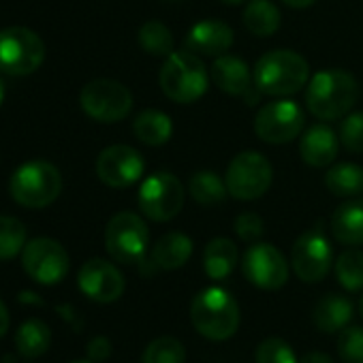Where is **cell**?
Segmentation results:
<instances>
[{"instance_id":"cell-1","label":"cell","mask_w":363,"mask_h":363,"mask_svg":"<svg viewBox=\"0 0 363 363\" xmlns=\"http://www.w3.org/2000/svg\"><path fill=\"white\" fill-rule=\"evenodd\" d=\"M357 99L359 84L348 71L342 69L314 73L306 88V107L314 118L323 122L344 118L354 107Z\"/></svg>"},{"instance_id":"cell-2","label":"cell","mask_w":363,"mask_h":363,"mask_svg":"<svg viewBox=\"0 0 363 363\" xmlns=\"http://www.w3.org/2000/svg\"><path fill=\"white\" fill-rule=\"evenodd\" d=\"M310 82V65L291 50H272L257 60L255 86L265 96L286 99Z\"/></svg>"},{"instance_id":"cell-3","label":"cell","mask_w":363,"mask_h":363,"mask_svg":"<svg viewBox=\"0 0 363 363\" xmlns=\"http://www.w3.org/2000/svg\"><path fill=\"white\" fill-rule=\"evenodd\" d=\"M191 320L203 337L225 342L240 329V306L229 291L210 286L193 299Z\"/></svg>"},{"instance_id":"cell-4","label":"cell","mask_w":363,"mask_h":363,"mask_svg":"<svg viewBox=\"0 0 363 363\" xmlns=\"http://www.w3.org/2000/svg\"><path fill=\"white\" fill-rule=\"evenodd\" d=\"M208 69L201 56L184 50L171 52L160 69V88L167 99L179 105L199 101L208 90Z\"/></svg>"},{"instance_id":"cell-5","label":"cell","mask_w":363,"mask_h":363,"mask_svg":"<svg viewBox=\"0 0 363 363\" xmlns=\"http://www.w3.org/2000/svg\"><path fill=\"white\" fill-rule=\"evenodd\" d=\"M62 191V175L48 160H30L16 169L9 182V193L16 203L39 210L58 199Z\"/></svg>"},{"instance_id":"cell-6","label":"cell","mask_w":363,"mask_h":363,"mask_svg":"<svg viewBox=\"0 0 363 363\" xmlns=\"http://www.w3.org/2000/svg\"><path fill=\"white\" fill-rule=\"evenodd\" d=\"M137 201L145 218L154 223H169L184 208L186 191L173 173L156 171L143 179Z\"/></svg>"},{"instance_id":"cell-7","label":"cell","mask_w":363,"mask_h":363,"mask_svg":"<svg viewBox=\"0 0 363 363\" xmlns=\"http://www.w3.org/2000/svg\"><path fill=\"white\" fill-rule=\"evenodd\" d=\"M45 60V43L35 30L11 26L0 30V73L30 75Z\"/></svg>"},{"instance_id":"cell-8","label":"cell","mask_w":363,"mask_h":363,"mask_svg":"<svg viewBox=\"0 0 363 363\" xmlns=\"http://www.w3.org/2000/svg\"><path fill=\"white\" fill-rule=\"evenodd\" d=\"M225 182L231 197L240 201H255L269 191L274 182V169L261 152H240L229 162Z\"/></svg>"},{"instance_id":"cell-9","label":"cell","mask_w":363,"mask_h":363,"mask_svg":"<svg viewBox=\"0 0 363 363\" xmlns=\"http://www.w3.org/2000/svg\"><path fill=\"white\" fill-rule=\"evenodd\" d=\"M150 244V231L141 216L133 212L116 214L105 229V248L111 259L124 265L141 263Z\"/></svg>"},{"instance_id":"cell-10","label":"cell","mask_w":363,"mask_h":363,"mask_svg":"<svg viewBox=\"0 0 363 363\" xmlns=\"http://www.w3.org/2000/svg\"><path fill=\"white\" fill-rule=\"evenodd\" d=\"M79 105L96 122L113 124L124 120L133 109L130 90L113 79H94L84 86L79 94Z\"/></svg>"},{"instance_id":"cell-11","label":"cell","mask_w":363,"mask_h":363,"mask_svg":"<svg viewBox=\"0 0 363 363\" xmlns=\"http://www.w3.org/2000/svg\"><path fill=\"white\" fill-rule=\"evenodd\" d=\"M306 124L303 109L289 99L272 101L263 105L255 116V133L265 143L282 145L299 137Z\"/></svg>"},{"instance_id":"cell-12","label":"cell","mask_w":363,"mask_h":363,"mask_svg":"<svg viewBox=\"0 0 363 363\" xmlns=\"http://www.w3.org/2000/svg\"><path fill=\"white\" fill-rule=\"evenodd\" d=\"M22 267L35 282L52 286L69 274V255L60 242L35 238L22 250Z\"/></svg>"},{"instance_id":"cell-13","label":"cell","mask_w":363,"mask_h":363,"mask_svg":"<svg viewBox=\"0 0 363 363\" xmlns=\"http://www.w3.org/2000/svg\"><path fill=\"white\" fill-rule=\"evenodd\" d=\"M242 269H244L246 280L261 291L282 289L291 274V267L284 255L276 246L263 244V242H257L246 250L242 259Z\"/></svg>"},{"instance_id":"cell-14","label":"cell","mask_w":363,"mask_h":363,"mask_svg":"<svg viewBox=\"0 0 363 363\" xmlns=\"http://www.w3.org/2000/svg\"><path fill=\"white\" fill-rule=\"evenodd\" d=\"M331 246L327 242V238L314 229V231H306L303 235L297 238V242L293 244L291 250V265L295 276L306 282V284H314L325 280V276L331 269Z\"/></svg>"},{"instance_id":"cell-15","label":"cell","mask_w":363,"mask_h":363,"mask_svg":"<svg viewBox=\"0 0 363 363\" xmlns=\"http://www.w3.org/2000/svg\"><path fill=\"white\" fill-rule=\"evenodd\" d=\"M143 158L130 145H109L96 158V175L109 189H126L143 175Z\"/></svg>"},{"instance_id":"cell-16","label":"cell","mask_w":363,"mask_h":363,"mask_svg":"<svg viewBox=\"0 0 363 363\" xmlns=\"http://www.w3.org/2000/svg\"><path fill=\"white\" fill-rule=\"evenodd\" d=\"M77 284H79L82 293L96 303L118 301L126 286L122 272L105 259L86 261L79 269Z\"/></svg>"},{"instance_id":"cell-17","label":"cell","mask_w":363,"mask_h":363,"mask_svg":"<svg viewBox=\"0 0 363 363\" xmlns=\"http://www.w3.org/2000/svg\"><path fill=\"white\" fill-rule=\"evenodd\" d=\"M233 41L235 35L229 24L220 20H201L189 30L184 39V48L197 56L218 58L231 50Z\"/></svg>"},{"instance_id":"cell-18","label":"cell","mask_w":363,"mask_h":363,"mask_svg":"<svg viewBox=\"0 0 363 363\" xmlns=\"http://www.w3.org/2000/svg\"><path fill=\"white\" fill-rule=\"evenodd\" d=\"M301 160L314 169L331 164L340 154V137L327 124H312L303 130L299 141Z\"/></svg>"},{"instance_id":"cell-19","label":"cell","mask_w":363,"mask_h":363,"mask_svg":"<svg viewBox=\"0 0 363 363\" xmlns=\"http://www.w3.org/2000/svg\"><path fill=\"white\" fill-rule=\"evenodd\" d=\"M210 77L218 90H223L225 94H231V96H246L252 88V79H255L248 65L242 58L231 56V54H223V56L214 58Z\"/></svg>"},{"instance_id":"cell-20","label":"cell","mask_w":363,"mask_h":363,"mask_svg":"<svg viewBox=\"0 0 363 363\" xmlns=\"http://www.w3.org/2000/svg\"><path fill=\"white\" fill-rule=\"evenodd\" d=\"M191 255H193V240L189 235L179 231L164 233L162 238H158V242L150 252V265L160 272L179 269L186 265Z\"/></svg>"},{"instance_id":"cell-21","label":"cell","mask_w":363,"mask_h":363,"mask_svg":"<svg viewBox=\"0 0 363 363\" xmlns=\"http://www.w3.org/2000/svg\"><path fill=\"white\" fill-rule=\"evenodd\" d=\"M331 233L340 244H363V199H350L342 203L331 216Z\"/></svg>"},{"instance_id":"cell-22","label":"cell","mask_w":363,"mask_h":363,"mask_svg":"<svg viewBox=\"0 0 363 363\" xmlns=\"http://www.w3.org/2000/svg\"><path fill=\"white\" fill-rule=\"evenodd\" d=\"M240 263V250L229 238H214L203 252V269L212 280L229 278Z\"/></svg>"},{"instance_id":"cell-23","label":"cell","mask_w":363,"mask_h":363,"mask_svg":"<svg viewBox=\"0 0 363 363\" xmlns=\"http://www.w3.org/2000/svg\"><path fill=\"white\" fill-rule=\"evenodd\" d=\"M352 318V303L344 295L329 293L318 299L314 308V325L325 333L342 331Z\"/></svg>"},{"instance_id":"cell-24","label":"cell","mask_w":363,"mask_h":363,"mask_svg":"<svg viewBox=\"0 0 363 363\" xmlns=\"http://www.w3.org/2000/svg\"><path fill=\"white\" fill-rule=\"evenodd\" d=\"M133 133L145 145H164L173 135V122L164 111L143 109L133 122Z\"/></svg>"},{"instance_id":"cell-25","label":"cell","mask_w":363,"mask_h":363,"mask_svg":"<svg viewBox=\"0 0 363 363\" xmlns=\"http://www.w3.org/2000/svg\"><path fill=\"white\" fill-rule=\"evenodd\" d=\"M325 186L335 197H359L363 195V167L354 162H340L325 175Z\"/></svg>"},{"instance_id":"cell-26","label":"cell","mask_w":363,"mask_h":363,"mask_svg":"<svg viewBox=\"0 0 363 363\" xmlns=\"http://www.w3.org/2000/svg\"><path fill=\"white\" fill-rule=\"evenodd\" d=\"M189 191H191V197L203 208H216L229 195L227 182L216 171H197V173H193V177L189 182Z\"/></svg>"},{"instance_id":"cell-27","label":"cell","mask_w":363,"mask_h":363,"mask_svg":"<svg viewBox=\"0 0 363 363\" xmlns=\"http://www.w3.org/2000/svg\"><path fill=\"white\" fill-rule=\"evenodd\" d=\"M244 26L255 37H272L280 28V11L272 0H250L244 9Z\"/></svg>"},{"instance_id":"cell-28","label":"cell","mask_w":363,"mask_h":363,"mask_svg":"<svg viewBox=\"0 0 363 363\" xmlns=\"http://www.w3.org/2000/svg\"><path fill=\"white\" fill-rule=\"evenodd\" d=\"M50 344H52V331L39 318H30L22 323L20 329L16 331V348L22 357L37 359L48 352Z\"/></svg>"},{"instance_id":"cell-29","label":"cell","mask_w":363,"mask_h":363,"mask_svg":"<svg viewBox=\"0 0 363 363\" xmlns=\"http://www.w3.org/2000/svg\"><path fill=\"white\" fill-rule=\"evenodd\" d=\"M137 39H139V45L143 52H147L150 56H169L173 52V35L171 30L158 22V20H147L139 33H137Z\"/></svg>"},{"instance_id":"cell-30","label":"cell","mask_w":363,"mask_h":363,"mask_svg":"<svg viewBox=\"0 0 363 363\" xmlns=\"http://www.w3.org/2000/svg\"><path fill=\"white\" fill-rule=\"evenodd\" d=\"M186 361V348L177 337L162 335L152 340L145 350L141 363H184Z\"/></svg>"},{"instance_id":"cell-31","label":"cell","mask_w":363,"mask_h":363,"mask_svg":"<svg viewBox=\"0 0 363 363\" xmlns=\"http://www.w3.org/2000/svg\"><path fill=\"white\" fill-rule=\"evenodd\" d=\"M335 278L340 286L346 291L363 289V252L361 250H344L335 261Z\"/></svg>"},{"instance_id":"cell-32","label":"cell","mask_w":363,"mask_h":363,"mask_svg":"<svg viewBox=\"0 0 363 363\" xmlns=\"http://www.w3.org/2000/svg\"><path fill=\"white\" fill-rule=\"evenodd\" d=\"M26 246V227L13 216H0V261L18 257Z\"/></svg>"},{"instance_id":"cell-33","label":"cell","mask_w":363,"mask_h":363,"mask_svg":"<svg viewBox=\"0 0 363 363\" xmlns=\"http://www.w3.org/2000/svg\"><path fill=\"white\" fill-rule=\"evenodd\" d=\"M255 363H299L295 350L282 337H265L255 350Z\"/></svg>"},{"instance_id":"cell-34","label":"cell","mask_w":363,"mask_h":363,"mask_svg":"<svg viewBox=\"0 0 363 363\" xmlns=\"http://www.w3.org/2000/svg\"><path fill=\"white\" fill-rule=\"evenodd\" d=\"M337 354L342 363H363V327H346L340 331Z\"/></svg>"},{"instance_id":"cell-35","label":"cell","mask_w":363,"mask_h":363,"mask_svg":"<svg viewBox=\"0 0 363 363\" xmlns=\"http://www.w3.org/2000/svg\"><path fill=\"white\" fill-rule=\"evenodd\" d=\"M340 143L348 152H363V111H354L344 118L340 126Z\"/></svg>"},{"instance_id":"cell-36","label":"cell","mask_w":363,"mask_h":363,"mask_svg":"<svg viewBox=\"0 0 363 363\" xmlns=\"http://www.w3.org/2000/svg\"><path fill=\"white\" fill-rule=\"evenodd\" d=\"M235 235L242 240V242H259L265 233V225H263V218L252 214V212H244L235 218Z\"/></svg>"},{"instance_id":"cell-37","label":"cell","mask_w":363,"mask_h":363,"mask_svg":"<svg viewBox=\"0 0 363 363\" xmlns=\"http://www.w3.org/2000/svg\"><path fill=\"white\" fill-rule=\"evenodd\" d=\"M86 350H88V357L92 361H105L111 354V342L105 335H96V337H92L88 342V348Z\"/></svg>"},{"instance_id":"cell-38","label":"cell","mask_w":363,"mask_h":363,"mask_svg":"<svg viewBox=\"0 0 363 363\" xmlns=\"http://www.w3.org/2000/svg\"><path fill=\"white\" fill-rule=\"evenodd\" d=\"M299 363H333V359L329 354L320 352V350H312V352L303 354Z\"/></svg>"},{"instance_id":"cell-39","label":"cell","mask_w":363,"mask_h":363,"mask_svg":"<svg viewBox=\"0 0 363 363\" xmlns=\"http://www.w3.org/2000/svg\"><path fill=\"white\" fill-rule=\"evenodd\" d=\"M9 331V310L5 306V301L0 299V337Z\"/></svg>"},{"instance_id":"cell-40","label":"cell","mask_w":363,"mask_h":363,"mask_svg":"<svg viewBox=\"0 0 363 363\" xmlns=\"http://www.w3.org/2000/svg\"><path fill=\"white\" fill-rule=\"evenodd\" d=\"M280 3H284L291 9H308L316 3V0H280Z\"/></svg>"},{"instance_id":"cell-41","label":"cell","mask_w":363,"mask_h":363,"mask_svg":"<svg viewBox=\"0 0 363 363\" xmlns=\"http://www.w3.org/2000/svg\"><path fill=\"white\" fill-rule=\"evenodd\" d=\"M220 3H225V5H231V7H235V5H242V3H246V0H220Z\"/></svg>"},{"instance_id":"cell-42","label":"cell","mask_w":363,"mask_h":363,"mask_svg":"<svg viewBox=\"0 0 363 363\" xmlns=\"http://www.w3.org/2000/svg\"><path fill=\"white\" fill-rule=\"evenodd\" d=\"M3 99H5V86H3V79H0V105H3Z\"/></svg>"},{"instance_id":"cell-43","label":"cell","mask_w":363,"mask_h":363,"mask_svg":"<svg viewBox=\"0 0 363 363\" xmlns=\"http://www.w3.org/2000/svg\"><path fill=\"white\" fill-rule=\"evenodd\" d=\"M359 312H361V318H363V297H361V301H359Z\"/></svg>"},{"instance_id":"cell-44","label":"cell","mask_w":363,"mask_h":363,"mask_svg":"<svg viewBox=\"0 0 363 363\" xmlns=\"http://www.w3.org/2000/svg\"><path fill=\"white\" fill-rule=\"evenodd\" d=\"M75 363H88V361H75Z\"/></svg>"}]
</instances>
